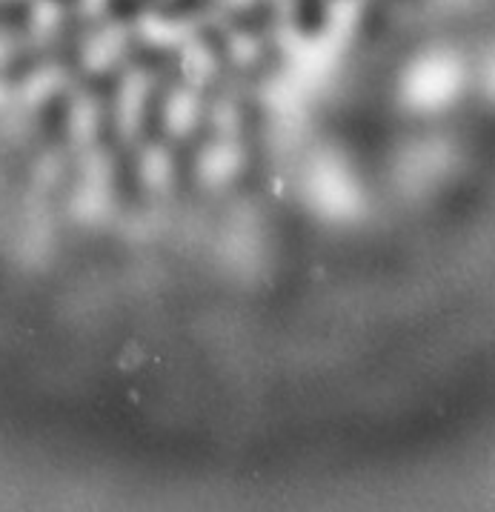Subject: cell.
Returning a JSON list of instances; mask_svg holds the SVG:
<instances>
[{"instance_id": "cell-1", "label": "cell", "mask_w": 495, "mask_h": 512, "mask_svg": "<svg viewBox=\"0 0 495 512\" xmlns=\"http://www.w3.org/2000/svg\"><path fill=\"white\" fill-rule=\"evenodd\" d=\"M215 0H158L155 12H161L164 18L175 21V18H195L201 12H207Z\"/></svg>"}, {"instance_id": "cell-2", "label": "cell", "mask_w": 495, "mask_h": 512, "mask_svg": "<svg viewBox=\"0 0 495 512\" xmlns=\"http://www.w3.org/2000/svg\"><path fill=\"white\" fill-rule=\"evenodd\" d=\"M149 6L155 9L158 0H106V15H109L112 21L129 23L135 21V18H141Z\"/></svg>"}]
</instances>
